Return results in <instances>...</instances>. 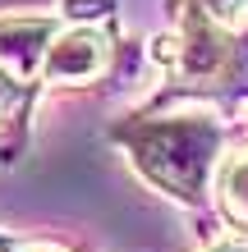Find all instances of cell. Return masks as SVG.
Segmentation results:
<instances>
[{
  "instance_id": "7",
  "label": "cell",
  "mask_w": 248,
  "mask_h": 252,
  "mask_svg": "<svg viewBox=\"0 0 248 252\" xmlns=\"http://www.w3.org/2000/svg\"><path fill=\"white\" fill-rule=\"evenodd\" d=\"M202 252H248V234H221V239H212Z\"/></svg>"
},
{
  "instance_id": "3",
  "label": "cell",
  "mask_w": 248,
  "mask_h": 252,
  "mask_svg": "<svg viewBox=\"0 0 248 252\" xmlns=\"http://www.w3.org/2000/svg\"><path fill=\"white\" fill-rule=\"evenodd\" d=\"M37 96H41V83L23 78L14 64L0 60V165H9V160L23 156Z\"/></svg>"
},
{
  "instance_id": "4",
  "label": "cell",
  "mask_w": 248,
  "mask_h": 252,
  "mask_svg": "<svg viewBox=\"0 0 248 252\" xmlns=\"http://www.w3.org/2000/svg\"><path fill=\"white\" fill-rule=\"evenodd\" d=\"M212 202L221 206V216L239 234H248V142L230 147L221 156V170H216V184H212Z\"/></svg>"
},
{
  "instance_id": "5",
  "label": "cell",
  "mask_w": 248,
  "mask_h": 252,
  "mask_svg": "<svg viewBox=\"0 0 248 252\" xmlns=\"http://www.w3.org/2000/svg\"><path fill=\"white\" fill-rule=\"evenodd\" d=\"M198 5L202 14H212L216 23H230V28H244V14H248V0H188Z\"/></svg>"
},
{
  "instance_id": "1",
  "label": "cell",
  "mask_w": 248,
  "mask_h": 252,
  "mask_svg": "<svg viewBox=\"0 0 248 252\" xmlns=\"http://www.w3.org/2000/svg\"><path fill=\"white\" fill-rule=\"evenodd\" d=\"M230 115L216 106L179 101V106H142L110 124V142L129 156L142 184H152L161 197L202 211L212 206V184L230 152Z\"/></svg>"
},
{
  "instance_id": "6",
  "label": "cell",
  "mask_w": 248,
  "mask_h": 252,
  "mask_svg": "<svg viewBox=\"0 0 248 252\" xmlns=\"http://www.w3.org/2000/svg\"><path fill=\"white\" fill-rule=\"evenodd\" d=\"M0 252H74V248L55 239H9V234H0Z\"/></svg>"
},
{
  "instance_id": "2",
  "label": "cell",
  "mask_w": 248,
  "mask_h": 252,
  "mask_svg": "<svg viewBox=\"0 0 248 252\" xmlns=\"http://www.w3.org/2000/svg\"><path fill=\"white\" fill-rule=\"evenodd\" d=\"M156 64L161 87L152 92V106H216L221 115L239 120L248 110V32L230 23H216L188 0H175V19L156 37Z\"/></svg>"
}]
</instances>
